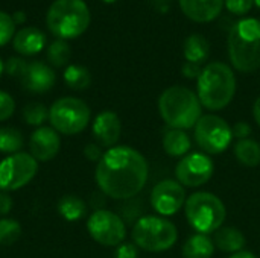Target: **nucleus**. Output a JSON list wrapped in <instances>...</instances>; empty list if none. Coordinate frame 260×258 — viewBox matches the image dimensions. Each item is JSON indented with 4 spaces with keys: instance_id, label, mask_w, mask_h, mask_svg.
<instances>
[{
    "instance_id": "nucleus-39",
    "label": "nucleus",
    "mask_w": 260,
    "mask_h": 258,
    "mask_svg": "<svg viewBox=\"0 0 260 258\" xmlns=\"http://www.w3.org/2000/svg\"><path fill=\"white\" fill-rule=\"evenodd\" d=\"M253 114H254V119L257 122V125L260 126V96L256 99L254 102V106H253Z\"/></svg>"
},
{
    "instance_id": "nucleus-40",
    "label": "nucleus",
    "mask_w": 260,
    "mask_h": 258,
    "mask_svg": "<svg viewBox=\"0 0 260 258\" xmlns=\"http://www.w3.org/2000/svg\"><path fill=\"white\" fill-rule=\"evenodd\" d=\"M229 258H257L254 254H251V252H247V251H241V252H236V254H233L232 257Z\"/></svg>"
},
{
    "instance_id": "nucleus-25",
    "label": "nucleus",
    "mask_w": 260,
    "mask_h": 258,
    "mask_svg": "<svg viewBox=\"0 0 260 258\" xmlns=\"http://www.w3.org/2000/svg\"><path fill=\"white\" fill-rule=\"evenodd\" d=\"M64 81L73 90H85L91 84V75L84 65L72 64L64 71Z\"/></svg>"
},
{
    "instance_id": "nucleus-41",
    "label": "nucleus",
    "mask_w": 260,
    "mask_h": 258,
    "mask_svg": "<svg viewBox=\"0 0 260 258\" xmlns=\"http://www.w3.org/2000/svg\"><path fill=\"white\" fill-rule=\"evenodd\" d=\"M12 18H14V23L24 21V14H21V12H17V14H14V15H12Z\"/></svg>"
},
{
    "instance_id": "nucleus-22",
    "label": "nucleus",
    "mask_w": 260,
    "mask_h": 258,
    "mask_svg": "<svg viewBox=\"0 0 260 258\" xmlns=\"http://www.w3.org/2000/svg\"><path fill=\"white\" fill-rule=\"evenodd\" d=\"M210 53V46L209 41L198 33H193L186 38L184 41V58L187 62H195L201 64L207 59Z\"/></svg>"
},
{
    "instance_id": "nucleus-9",
    "label": "nucleus",
    "mask_w": 260,
    "mask_h": 258,
    "mask_svg": "<svg viewBox=\"0 0 260 258\" xmlns=\"http://www.w3.org/2000/svg\"><path fill=\"white\" fill-rule=\"evenodd\" d=\"M233 140L230 125L219 116H203L195 125V141L198 146L212 155L227 151Z\"/></svg>"
},
{
    "instance_id": "nucleus-13",
    "label": "nucleus",
    "mask_w": 260,
    "mask_h": 258,
    "mask_svg": "<svg viewBox=\"0 0 260 258\" xmlns=\"http://www.w3.org/2000/svg\"><path fill=\"white\" fill-rule=\"evenodd\" d=\"M186 204L184 187L174 179L158 182L151 192V205L161 216H172Z\"/></svg>"
},
{
    "instance_id": "nucleus-31",
    "label": "nucleus",
    "mask_w": 260,
    "mask_h": 258,
    "mask_svg": "<svg viewBox=\"0 0 260 258\" xmlns=\"http://www.w3.org/2000/svg\"><path fill=\"white\" fill-rule=\"evenodd\" d=\"M15 111V102L11 94L0 90V122L8 120Z\"/></svg>"
},
{
    "instance_id": "nucleus-19",
    "label": "nucleus",
    "mask_w": 260,
    "mask_h": 258,
    "mask_svg": "<svg viewBox=\"0 0 260 258\" xmlns=\"http://www.w3.org/2000/svg\"><path fill=\"white\" fill-rule=\"evenodd\" d=\"M215 246L224 252H241L245 246V237L244 234L233 227H221L215 233Z\"/></svg>"
},
{
    "instance_id": "nucleus-18",
    "label": "nucleus",
    "mask_w": 260,
    "mask_h": 258,
    "mask_svg": "<svg viewBox=\"0 0 260 258\" xmlns=\"http://www.w3.org/2000/svg\"><path fill=\"white\" fill-rule=\"evenodd\" d=\"M14 49L21 55L40 53L46 46V35L38 27H23L14 35Z\"/></svg>"
},
{
    "instance_id": "nucleus-43",
    "label": "nucleus",
    "mask_w": 260,
    "mask_h": 258,
    "mask_svg": "<svg viewBox=\"0 0 260 258\" xmlns=\"http://www.w3.org/2000/svg\"><path fill=\"white\" fill-rule=\"evenodd\" d=\"M152 2H157V3H168V2H171V0H152Z\"/></svg>"
},
{
    "instance_id": "nucleus-4",
    "label": "nucleus",
    "mask_w": 260,
    "mask_h": 258,
    "mask_svg": "<svg viewBox=\"0 0 260 258\" xmlns=\"http://www.w3.org/2000/svg\"><path fill=\"white\" fill-rule=\"evenodd\" d=\"M229 55L236 70L251 73L260 68V21L244 18L229 33Z\"/></svg>"
},
{
    "instance_id": "nucleus-20",
    "label": "nucleus",
    "mask_w": 260,
    "mask_h": 258,
    "mask_svg": "<svg viewBox=\"0 0 260 258\" xmlns=\"http://www.w3.org/2000/svg\"><path fill=\"white\" fill-rule=\"evenodd\" d=\"M183 258H212L215 252V243L207 234H193L183 245Z\"/></svg>"
},
{
    "instance_id": "nucleus-44",
    "label": "nucleus",
    "mask_w": 260,
    "mask_h": 258,
    "mask_svg": "<svg viewBox=\"0 0 260 258\" xmlns=\"http://www.w3.org/2000/svg\"><path fill=\"white\" fill-rule=\"evenodd\" d=\"M254 5H256L257 8H260V0H254Z\"/></svg>"
},
{
    "instance_id": "nucleus-6",
    "label": "nucleus",
    "mask_w": 260,
    "mask_h": 258,
    "mask_svg": "<svg viewBox=\"0 0 260 258\" xmlns=\"http://www.w3.org/2000/svg\"><path fill=\"white\" fill-rule=\"evenodd\" d=\"M186 217L198 234L216 233L227 216L224 202L213 193L198 192L187 198L184 204Z\"/></svg>"
},
{
    "instance_id": "nucleus-3",
    "label": "nucleus",
    "mask_w": 260,
    "mask_h": 258,
    "mask_svg": "<svg viewBox=\"0 0 260 258\" xmlns=\"http://www.w3.org/2000/svg\"><path fill=\"white\" fill-rule=\"evenodd\" d=\"M236 78L233 70L224 62L206 65L198 78V99L210 111L225 108L235 97Z\"/></svg>"
},
{
    "instance_id": "nucleus-38",
    "label": "nucleus",
    "mask_w": 260,
    "mask_h": 258,
    "mask_svg": "<svg viewBox=\"0 0 260 258\" xmlns=\"http://www.w3.org/2000/svg\"><path fill=\"white\" fill-rule=\"evenodd\" d=\"M12 208V199L6 193H0V216H5Z\"/></svg>"
},
{
    "instance_id": "nucleus-42",
    "label": "nucleus",
    "mask_w": 260,
    "mask_h": 258,
    "mask_svg": "<svg viewBox=\"0 0 260 258\" xmlns=\"http://www.w3.org/2000/svg\"><path fill=\"white\" fill-rule=\"evenodd\" d=\"M3 71H5V64H3V61L0 59V76H2Z\"/></svg>"
},
{
    "instance_id": "nucleus-16",
    "label": "nucleus",
    "mask_w": 260,
    "mask_h": 258,
    "mask_svg": "<svg viewBox=\"0 0 260 258\" xmlns=\"http://www.w3.org/2000/svg\"><path fill=\"white\" fill-rule=\"evenodd\" d=\"M122 125L120 119L114 111H102L96 116L93 122V135L99 146L113 148L120 138Z\"/></svg>"
},
{
    "instance_id": "nucleus-8",
    "label": "nucleus",
    "mask_w": 260,
    "mask_h": 258,
    "mask_svg": "<svg viewBox=\"0 0 260 258\" xmlns=\"http://www.w3.org/2000/svg\"><path fill=\"white\" fill-rule=\"evenodd\" d=\"M91 111L88 105L78 97H62L53 102L49 109L52 128L62 135H76L90 123Z\"/></svg>"
},
{
    "instance_id": "nucleus-7",
    "label": "nucleus",
    "mask_w": 260,
    "mask_h": 258,
    "mask_svg": "<svg viewBox=\"0 0 260 258\" xmlns=\"http://www.w3.org/2000/svg\"><path fill=\"white\" fill-rule=\"evenodd\" d=\"M133 242L137 248L149 252H163L171 249L177 239V227L158 216H143L133 228Z\"/></svg>"
},
{
    "instance_id": "nucleus-10",
    "label": "nucleus",
    "mask_w": 260,
    "mask_h": 258,
    "mask_svg": "<svg viewBox=\"0 0 260 258\" xmlns=\"http://www.w3.org/2000/svg\"><path fill=\"white\" fill-rule=\"evenodd\" d=\"M38 172V161L26 152H17L0 163V190L14 192L29 184Z\"/></svg>"
},
{
    "instance_id": "nucleus-1",
    "label": "nucleus",
    "mask_w": 260,
    "mask_h": 258,
    "mask_svg": "<svg viewBox=\"0 0 260 258\" xmlns=\"http://www.w3.org/2000/svg\"><path fill=\"white\" fill-rule=\"evenodd\" d=\"M148 161L129 146H114L98 161L96 182L105 196L131 199L139 195L148 181Z\"/></svg>"
},
{
    "instance_id": "nucleus-21",
    "label": "nucleus",
    "mask_w": 260,
    "mask_h": 258,
    "mask_svg": "<svg viewBox=\"0 0 260 258\" xmlns=\"http://www.w3.org/2000/svg\"><path fill=\"white\" fill-rule=\"evenodd\" d=\"M190 138L181 129H171L163 137V149L171 157H186L190 151Z\"/></svg>"
},
{
    "instance_id": "nucleus-11",
    "label": "nucleus",
    "mask_w": 260,
    "mask_h": 258,
    "mask_svg": "<svg viewBox=\"0 0 260 258\" xmlns=\"http://www.w3.org/2000/svg\"><path fill=\"white\" fill-rule=\"evenodd\" d=\"M87 230L102 246H119L126 237L123 219L108 210H96L87 220Z\"/></svg>"
},
{
    "instance_id": "nucleus-24",
    "label": "nucleus",
    "mask_w": 260,
    "mask_h": 258,
    "mask_svg": "<svg viewBox=\"0 0 260 258\" xmlns=\"http://www.w3.org/2000/svg\"><path fill=\"white\" fill-rule=\"evenodd\" d=\"M235 155L241 164L256 167L260 164V144L251 138L239 140L235 146Z\"/></svg>"
},
{
    "instance_id": "nucleus-45",
    "label": "nucleus",
    "mask_w": 260,
    "mask_h": 258,
    "mask_svg": "<svg viewBox=\"0 0 260 258\" xmlns=\"http://www.w3.org/2000/svg\"><path fill=\"white\" fill-rule=\"evenodd\" d=\"M104 2H107V3H113V2H116V0H104Z\"/></svg>"
},
{
    "instance_id": "nucleus-14",
    "label": "nucleus",
    "mask_w": 260,
    "mask_h": 258,
    "mask_svg": "<svg viewBox=\"0 0 260 258\" xmlns=\"http://www.w3.org/2000/svg\"><path fill=\"white\" fill-rule=\"evenodd\" d=\"M59 148H61V140L53 128L41 126L30 134L29 151L37 161L44 163L53 160L58 155Z\"/></svg>"
},
{
    "instance_id": "nucleus-26",
    "label": "nucleus",
    "mask_w": 260,
    "mask_h": 258,
    "mask_svg": "<svg viewBox=\"0 0 260 258\" xmlns=\"http://www.w3.org/2000/svg\"><path fill=\"white\" fill-rule=\"evenodd\" d=\"M23 148V135L15 128H0V152L17 154Z\"/></svg>"
},
{
    "instance_id": "nucleus-17",
    "label": "nucleus",
    "mask_w": 260,
    "mask_h": 258,
    "mask_svg": "<svg viewBox=\"0 0 260 258\" xmlns=\"http://www.w3.org/2000/svg\"><path fill=\"white\" fill-rule=\"evenodd\" d=\"M180 6L190 20L207 23L221 14L224 0H180Z\"/></svg>"
},
{
    "instance_id": "nucleus-32",
    "label": "nucleus",
    "mask_w": 260,
    "mask_h": 258,
    "mask_svg": "<svg viewBox=\"0 0 260 258\" xmlns=\"http://www.w3.org/2000/svg\"><path fill=\"white\" fill-rule=\"evenodd\" d=\"M27 67V62L23 61L21 58H9L5 64V71L9 76H15V78H21L24 70Z\"/></svg>"
},
{
    "instance_id": "nucleus-5",
    "label": "nucleus",
    "mask_w": 260,
    "mask_h": 258,
    "mask_svg": "<svg viewBox=\"0 0 260 258\" xmlns=\"http://www.w3.org/2000/svg\"><path fill=\"white\" fill-rule=\"evenodd\" d=\"M49 30L59 40L76 38L90 24V11L84 0H55L46 15Z\"/></svg>"
},
{
    "instance_id": "nucleus-35",
    "label": "nucleus",
    "mask_w": 260,
    "mask_h": 258,
    "mask_svg": "<svg viewBox=\"0 0 260 258\" xmlns=\"http://www.w3.org/2000/svg\"><path fill=\"white\" fill-rule=\"evenodd\" d=\"M233 137H238L239 140L248 138V135L251 134V126L245 122H238L233 128H232Z\"/></svg>"
},
{
    "instance_id": "nucleus-36",
    "label": "nucleus",
    "mask_w": 260,
    "mask_h": 258,
    "mask_svg": "<svg viewBox=\"0 0 260 258\" xmlns=\"http://www.w3.org/2000/svg\"><path fill=\"white\" fill-rule=\"evenodd\" d=\"M183 75L189 79H195V78H200L203 68L200 67V64H195V62H186L181 68Z\"/></svg>"
},
{
    "instance_id": "nucleus-15",
    "label": "nucleus",
    "mask_w": 260,
    "mask_h": 258,
    "mask_svg": "<svg viewBox=\"0 0 260 258\" xmlns=\"http://www.w3.org/2000/svg\"><path fill=\"white\" fill-rule=\"evenodd\" d=\"M20 81L27 91L41 94L49 91L55 85L56 75L47 64L41 61H34L27 64Z\"/></svg>"
},
{
    "instance_id": "nucleus-28",
    "label": "nucleus",
    "mask_w": 260,
    "mask_h": 258,
    "mask_svg": "<svg viewBox=\"0 0 260 258\" xmlns=\"http://www.w3.org/2000/svg\"><path fill=\"white\" fill-rule=\"evenodd\" d=\"M21 236V225L14 219H0V246L14 245Z\"/></svg>"
},
{
    "instance_id": "nucleus-33",
    "label": "nucleus",
    "mask_w": 260,
    "mask_h": 258,
    "mask_svg": "<svg viewBox=\"0 0 260 258\" xmlns=\"http://www.w3.org/2000/svg\"><path fill=\"white\" fill-rule=\"evenodd\" d=\"M224 3L230 12H233L236 15H244L251 9L254 0H224Z\"/></svg>"
},
{
    "instance_id": "nucleus-30",
    "label": "nucleus",
    "mask_w": 260,
    "mask_h": 258,
    "mask_svg": "<svg viewBox=\"0 0 260 258\" xmlns=\"http://www.w3.org/2000/svg\"><path fill=\"white\" fill-rule=\"evenodd\" d=\"M15 33V23L12 15L0 11V47L8 44Z\"/></svg>"
},
{
    "instance_id": "nucleus-12",
    "label": "nucleus",
    "mask_w": 260,
    "mask_h": 258,
    "mask_svg": "<svg viewBox=\"0 0 260 258\" xmlns=\"http://www.w3.org/2000/svg\"><path fill=\"white\" fill-rule=\"evenodd\" d=\"M215 164L206 154H189L183 157L177 167H175V176L177 181L181 186L186 187H201L206 182L210 181L213 176Z\"/></svg>"
},
{
    "instance_id": "nucleus-23",
    "label": "nucleus",
    "mask_w": 260,
    "mask_h": 258,
    "mask_svg": "<svg viewBox=\"0 0 260 258\" xmlns=\"http://www.w3.org/2000/svg\"><path fill=\"white\" fill-rule=\"evenodd\" d=\"M58 213L67 222H78L85 216L87 205L81 198L75 195H66L58 202Z\"/></svg>"
},
{
    "instance_id": "nucleus-2",
    "label": "nucleus",
    "mask_w": 260,
    "mask_h": 258,
    "mask_svg": "<svg viewBox=\"0 0 260 258\" xmlns=\"http://www.w3.org/2000/svg\"><path fill=\"white\" fill-rule=\"evenodd\" d=\"M158 111L161 119L172 129L195 128L201 116V102L198 96L181 85L169 87L158 99Z\"/></svg>"
},
{
    "instance_id": "nucleus-34",
    "label": "nucleus",
    "mask_w": 260,
    "mask_h": 258,
    "mask_svg": "<svg viewBox=\"0 0 260 258\" xmlns=\"http://www.w3.org/2000/svg\"><path fill=\"white\" fill-rule=\"evenodd\" d=\"M139 249L134 243H122L116 249V258H137Z\"/></svg>"
},
{
    "instance_id": "nucleus-29",
    "label": "nucleus",
    "mask_w": 260,
    "mask_h": 258,
    "mask_svg": "<svg viewBox=\"0 0 260 258\" xmlns=\"http://www.w3.org/2000/svg\"><path fill=\"white\" fill-rule=\"evenodd\" d=\"M23 117H24V120H26L27 125L41 128V125L49 119V109L43 103L32 102V103H29V105L24 106Z\"/></svg>"
},
{
    "instance_id": "nucleus-27",
    "label": "nucleus",
    "mask_w": 260,
    "mask_h": 258,
    "mask_svg": "<svg viewBox=\"0 0 260 258\" xmlns=\"http://www.w3.org/2000/svg\"><path fill=\"white\" fill-rule=\"evenodd\" d=\"M70 46L64 40H56L47 47V59L55 67H62L70 58Z\"/></svg>"
},
{
    "instance_id": "nucleus-37",
    "label": "nucleus",
    "mask_w": 260,
    "mask_h": 258,
    "mask_svg": "<svg viewBox=\"0 0 260 258\" xmlns=\"http://www.w3.org/2000/svg\"><path fill=\"white\" fill-rule=\"evenodd\" d=\"M84 155L90 160V161H99L102 158V151L99 148V144H87V148L84 149Z\"/></svg>"
}]
</instances>
